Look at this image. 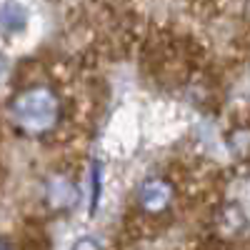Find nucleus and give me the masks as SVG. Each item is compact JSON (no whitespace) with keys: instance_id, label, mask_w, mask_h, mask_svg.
<instances>
[{"instance_id":"f257e3e1","label":"nucleus","mask_w":250,"mask_h":250,"mask_svg":"<svg viewBox=\"0 0 250 250\" xmlns=\"http://www.w3.org/2000/svg\"><path fill=\"white\" fill-rule=\"evenodd\" d=\"M13 115L18 125L28 133H45L58 123L60 103L53 90L48 88H30L20 93L13 103Z\"/></svg>"},{"instance_id":"f03ea898","label":"nucleus","mask_w":250,"mask_h":250,"mask_svg":"<svg viewBox=\"0 0 250 250\" xmlns=\"http://www.w3.org/2000/svg\"><path fill=\"white\" fill-rule=\"evenodd\" d=\"M138 200H140L143 210L160 213V210H165V208L170 205V200H173V188H170V183H165V180H160V178H153V180H148V183L140 188Z\"/></svg>"},{"instance_id":"7ed1b4c3","label":"nucleus","mask_w":250,"mask_h":250,"mask_svg":"<svg viewBox=\"0 0 250 250\" xmlns=\"http://www.w3.org/2000/svg\"><path fill=\"white\" fill-rule=\"evenodd\" d=\"M28 28V10L15 3V0H8L0 8V30L5 35H20Z\"/></svg>"},{"instance_id":"20e7f679","label":"nucleus","mask_w":250,"mask_h":250,"mask_svg":"<svg viewBox=\"0 0 250 250\" xmlns=\"http://www.w3.org/2000/svg\"><path fill=\"white\" fill-rule=\"evenodd\" d=\"M73 250H100L98 248V243L93 240V238H83V240H78L75 243V248Z\"/></svg>"},{"instance_id":"39448f33","label":"nucleus","mask_w":250,"mask_h":250,"mask_svg":"<svg viewBox=\"0 0 250 250\" xmlns=\"http://www.w3.org/2000/svg\"><path fill=\"white\" fill-rule=\"evenodd\" d=\"M5 68H8V60H5V55H3V53H0V78H3Z\"/></svg>"},{"instance_id":"423d86ee","label":"nucleus","mask_w":250,"mask_h":250,"mask_svg":"<svg viewBox=\"0 0 250 250\" xmlns=\"http://www.w3.org/2000/svg\"><path fill=\"white\" fill-rule=\"evenodd\" d=\"M0 250H8V248H5V245H3V243H0Z\"/></svg>"}]
</instances>
